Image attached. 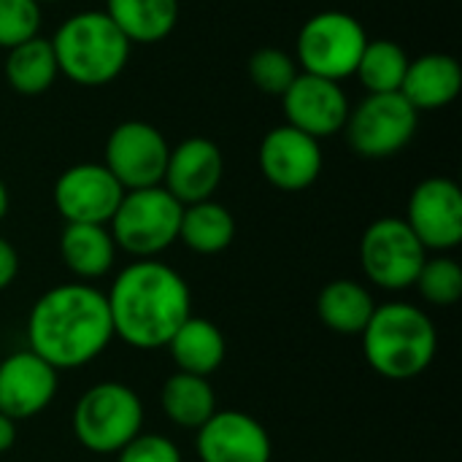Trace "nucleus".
Returning <instances> with one entry per match:
<instances>
[{
    "instance_id": "obj_22",
    "label": "nucleus",
    "mask_w": 462,
    "mask_h": 462,
    "mask_svg": "<svg viewBox=\"0 0 462 462\" xmlns=\"http://www.w3.org/2000/svg\"><path fill=\"white\" fill-rule=\"evenodd\" d=\"M106 14L130 43H160L179 22V0H106Z\"/></svg>"
},
{
    "instance_id": "obj_15",
    "label": "nucleus",
    "mask_w": 462,
    "mask_h": 462,
    "mask_svg": "<svg viewBox=\"0 0 462 462\" xmlns=\"http://www.w3.org/2000/svg\"><path fill=\"white\" fill-rule=\"evenodd\" d=\"M195 433L200 462H271L273 457V441L265 425L246 411L217 409Z\"/></svg>"
},
{
    "instance_id": "obj_7",
    "label": "nucleus",
    "mask_w": 462,
    "mask_h": 462,
    "mask_svg": "<svg viewBox=\"0 0 462 462\" xmlns=\"http://www.w3.org/2000/svg\"><path fill=\"white\" fill-rule=\"evenodd\" d=\"M368 32L357 16L346 11H319L298 32L295 62L303 73L344 81L355 76Z\"/></svg>"
},
{
    "instance_id": "obj_18",
    "label": "nucleus",
    "mask_w": 462,
    "mask_h": 462,
    "mask_svg": "<svg viewBox=\"0 0 462 462\" xmlns=\"http://www.w3.org/2000/svg\"><path fill=\"white\" fill-rule=\"evenodd\" d=\"M462 89V68L457 57L444 51H430L409 60V70L401 95L411 103L417 114L439 111L457 100Z\"/></svg>"
},
{
    "instance_id": "obj_5",
    "label": "nucleus",
    "mask_w": 462,
    "mask_h": 462,
    "mask_svg": "<svg viewBox=\"0 0 462 462\" xmlns=\"http://www.w3.org/2000/svg\"><path fill=\"white\" fill-rule=\"evenodd\" d=\"M143 433V403L122 382H97L81 393L73 409V436L95 455H116Z\"/></svg>"
},
{
    "instance_id": "obj_17",
    "label": "nucleus",
    "mask_w": 462,
    "mask_h": 462,
    "mask_svg": "<svg viewBox=\"0 0 462 462\" xmlns=\"http://www.w3.org/2000/svg\"><path fill=\"white\" fill-rule=\"evenodd\" d=\"M222 179H225V154L211 138L192 135L171 146L162 187L181 206L211 200Z\"/></svg>"
},
{
    "instance_id": "obj_14",
    "label": "nucleus",
    "mask_w": 462,
    "mask_h": 462,
    "mask_svg": "<svg viewBox=\"0 0 462 462\" xmlns=\"http://www.w3.org/2000/svg\"><path fill=\"white\" fill-rule=\"evenodd\" d=\"M282 106H284L287 125L298 127L300 133L317 141L344 133V125L352 111L341 81H330L303 70L282 95Z\"/></svg>"
},
{
    "instance_id": "obj_3",
    "label": "nucleus",
    "mask_w": 462,
    "mask_h": 462,
    "mask_svg": "<svg viewBox=\"0 0 462 462\" xmlns=\"http://www.w3.org/2000/svg\"><path fill=\"white\" fill-rule=\"evenodd\" d=\"M363 357L387 382L420 379L436 360L439 333L433 319L414 303L390 300L374 309L360 333Z\"/></svg>"
},
{
    "instance_id": "obj_11",
    "label": "nucleus",
    "mask_w": 462,
    "mask_h": 462,
    "mask_svg": "<svg viewBox=\"0 0 462 462\" xmlns=\"http://www.w3.org/2000/svg\"><path fill=\"white\" fill-rule=\"evenodd\" d=\"M403 219L425 252H455L462 244V192L457 181L447 176H430L420 181L409 195Z\"/></svg>"
},
{
    "instance_id": "obj_32",
    "label": "nucleus",
    "mask_w": 462,
    "mask_h": 462,
    "mask_svg": "<svg viewBox=\"0 0 462 462\" xmlns=\"http://www.w3.org/2000/svg\"><path fill=\"white\" fill-rule=\"evenodd\" d=\"M14 441H16V422L0 411V455L8 452L14 447Z\"/></svg>"
},
{
    "instance_id": "obj_33",
    "label": "nucleus",
    "mask_w": 462,
    "mask_h": 462,
    "mask_svg": "<svg viewBox=\"0 0 462 462\" xmlns=\"http://www.w3.org/2000/svg\"><path fill=\"white\" fill-rule=\"evenodd\" d=\"M8 206H11L8 187H5V181L0 179V222H3V219H5V214H8Z\"/></svg>"
},
{
    "instance_id": "obj_20",
    "label": "nucleus",
    "mask_w": 462,
    "mask_h": 462,
    "mask_svg": "<svg viewBox=\"0 0 462 462\" xmlns=\"http://www.w3.org/2000/svg\"><path fill=\"white\" fill-rule=\"evenodd\" d=\"M165 349L171 352L176 371L208 379L225 363L227 341L225 333L211 319L187 317L184 325L171 336Z\"/></svg>"
},
{
    "instance_id": "obj_24",
    "label": "nucleus",
    "mask_w": 462,
    "mask_h": 462,
    "mask_svg": "<svg viewBox=\"0 0 462 462\" xmlns=\"http://www.w3.org/2000/svg\"><path fill=\"white\" fill-rule=\"evenodd\" d=\"M236 238V219L233 214L211 200H200L192 206H184L181 211V225H179V241L203 257L222 254Z\"/></svg>"
},
{
    "instance_id": "obj_13",
    "label": "nucleus",
    "mask_w": 462,
    "mask_h": 462,
    "mask_svg": "<svg viewBox=\"0 0 462 462\" xmlns=\"http://www.w3.org/2000/svg\"><path fill=\"white\" fill-rule=\"evenodd\" d=\"M257 165L271 187L282 192H303L319 179L325 157L317 138L292 125H279L263 135Z\"/></svg>"
},
{
    "instance_id": "obj_2",
    "label": "nucleus",
    "mask_w": 462,
    "mask_h": 462,
    "mask_svg": "<svg viewBox=\"0 0 462 462\" xmlns=\"http://www.w3.org/2000/svg\"><path fill=\"white\" fill-rule=\"evenodd\" d=\"M114 338L133 349H160L192 317V292L181 273L160 260L122 268L106 292Z\"/></svg>"
},
{
    "instance_id": "obj_23",
    "label": "nucleus",
    "mask_w": 462,
    "mask_h": 462,
    "mask_svg": "<svg viewBox=\"0 0 462 462\" xmlns=\"http://www.w3.org/2000/svg\"><path fill=\"white\" fill-rule=\"evenodd\" d=\"M160 406L171 425L181 430H198L217 411V395L208 379L176 371L160 390Z\"/></svg>"
},
{
    "instance_id": "obj_19",
    "label": "nucleus",
    "mask_w": 462,
    "mask_h": 462,
    "mask_svg": "<svg viewBox=\"0 0 462 462\" xmlns=\"http://www.w3.org/2000/svg\"><path fill=\"white\" fill-rule=\"evenodd\" d=\"M62 265L84 284L114 271L116 244L108 225H65L60 236Z\"/></svg>"
},
{
    "instance_id": "obj_29",
    "label": "nucleus",
    "mask_w": 462,
    "mask_h": 462,
    "mask_svg": "<svg viewBox=\"0 0 462 462\" xmlns=\"http://www.w3.org/2000/svg\"><path fill=\"white\" fill-rule=\"evenodd\" d=\"M41 30V5L35 0H0V49H14Z\"/></svg>"
},
{
    "instance_id": "obj_12",
    "label": "nucleus",
    "mask_w": 462,
    "mask_h": 462,
    "mask_svg": "<svg viewBox=\"0 0 462 462\" xmlns=\"http://www.w3.org/2000/svg\"><path fill=\"white\" fill-rule=\"evenodd\" d=\"M122 195V184L103 162H76L65 168L51 189L54 208L65 225H108Z\"/></svg>"
},
{
    "instance_id": "obj_4",
    "label": "nucleus",
    "mask_w": 462,
    "mask_h": 462,
    "mask_svg": "<svg viewBox=\"0 0 462 462\" xmlns=\"http://www.w3.org/2000/svg\"><path fill=\"white\" fill-rule=\"evenodd\" d=\"M49 41L60 76L79 87L111 84L127 68L133 49L106 11H79L68 16Z\"/></svg>"
},
{
    "instance_id": "obj_8",
    "label": "nucleus",
    "mask_w": 462,
    "mask_h": 462,
    "mask_svg": "<svg viewBox=\"0 0 462 462\" xmlns=\"http://www.w3.org/2000/svg\"><path fill=\"white\" fill-rule=\"evenodd\" d=\"M425 260V246L401 217H382L371 222L360 238L363 273L379 290L401 292L414 287Z\"/></svg>"
},
{
    "instance_id": "obj_16",
    "label": "nucleus",
    "mask_w": 462,
    "mask_h": 462,
    "mask_svg": "<svg viewBox=\"0 0 462 462\" xmlns=\"http://www.w3.org/2000/svg\"><path fill=\"white\" fill-rule=\"evenodd\" d=\"M57 374L60 371L30 349L8 355L0 360V411L14 422L46 411L60 390Z\"/></svg>"
},
{
    "instance_id": "obj_25",
    "label": "nucleus",
    "mask_w": 462,
    "mask_h": 462,
    "mask_svg": "<svg viewBox=\"0 0 462 462\" xmlns=\"http://www.w3.org/2000/svg\"><path fill=\"white\" fill-rule=\"evenodd\" d=\"M3 73H5L8 87L14 92H19V95L35 97V95L49 92L54 87L57 76H60L51 41L35 35V38L8 49Z\"/></svg>"
},
{
    "instance_id": "obj_27",
    "label": "nucleus",
    "mask_w": 462,
    "mask_h": 462,
    "mask_svg": "<svg viewBox=\"0 0 462 462\" xmlns=\"http://www.w3.org/2000/svg\"><path fill=\"white\" fill-rule=\"evenodd\" d=\"M417 292L425 303L447 309L455 306L462 298V268L460 263L449 254H433L425 260L417 282Z\"/></svg>"
},
{
    "instance_id": "obj_26",
    "label": "nucleus",
    "mask_w": 462,
    "mask_h": 462,
    "mask_svg": "<svg viewBox=\"0 0 462 462\" xmlns=\"http://www.w3.org/2000/svg\"><path fill=\"white\" fill-rule=\"evenodd\" d=\"M406 70H409V54L403 51V46H398L390 38H376V41L368 38L355 76L368 89V95H384V92H401Z\"/></svg>"
},
{
    "instance_id": "obj_34",
    "label": "nucleus",
    "mask_w": 462,
    "mask_h": 462,
    "mask_svg": "<svg viewBox=\"0 0 462 462\" xmlns=\"http://www.w3.org/2000/svg\"><path fill=\"white\" fill-rule=\"evenodd\" d=\"M38 5H43V3H60V0H35Z\"/></svg>"
},
{
    "instance_id": "obj_9",
    "label": "nucleus",
    "mask_w": 462,
    "mask_h": 462,
    "mask_svg": "<svg viewBox=\"0 0 462 462\" xmlns=\"http://www.w3.org/2000/svg\"><path fill=\"white\" fill-rule=\"evenodd\" d=\"M420 125V114L401 92L363 97L344 125L349 146L368 160H384L403 152Z\"/></svg>"
},
{
    "instance_id": "obj_28",
    "label": "nucleus",
    "mask_w": 462,
    "mask_h": 462,
    "mask_svg": "<svg viewBox=\"0 0 462 462\" xmlns=\"http://www.w3.org/2000/svg\"><path fill=\"white\" fill-rule=\"evenodd\" d=\"M300 68L295 62L292 54H287L284 49H276V46H265V49H257L249 60V79L252 84L265 92V95H273V97H282L290 84L298 79Z\"/></svg>"
},
{
    "instance_id": "obj_31",
    "label": "nucleus",
    "mask_w": 462,
    "mask_h": 462,
    "mask_svg": "<svg viewBox=\"0 0 462 462\" xmlns=\"http://www.w3.org/2000/svg\"><path fill=\"white\" fill-rule=\"evenodd\" d=\"M16 273H19V254L14 244L0 236V292L14 284Z\"/></svg>"
},
{
    "instance_id": "obj_21",
    "label": "nucleus",
    "mask_w": 462,
    "mask_h": 462,
    "mask_svg": "<svg viewBox=\"0 0 462 462\" xmlns=\"http://www.w3.org/2000/svg\"><path fill=\"white\" fill-rule=\"evenodd\" d=\"M376 309L371 290L355 279H333L319 290V322L338 336H360Z\"/></svg>"
},
{
    "instance_id": "obj_1",
    "label": "nucleus",
    "mask_w": 462,
    "mask_h": 462,
    "mask_svg": "<svg viewBox=\"0 0 462 462\" xmlns=\"http://www.w3.org/2000/svg\"><path fill=\"white\" fill-rule=\"evenodd\" d=\"M114 341L106 292L84 282L46 290L27 317V349L54 371H76L97 360Z\"/></svg>"
},
{
    "instance_id": "obj_30",
    "label": "nucleus",
    "mask_w": 462,
    "mask_h": 462,
    "mask_svg": "<svg viewBox=\"0 0 462 462\" xmlns=\"http://www.w3.org/2000/svg\"><path fill=\"white\" fill-rule=\"evenodd\" d=\"M116 462H181V452L168 436L138 433L116 452Z\"/></svg>"
},
{
    "instance_id": "obj_10",
    "label": "nucleus",
    "mask_w": 462,
    "mask_h": 462,
    "mask_svg": "<svg viewBox=\"0 0 462 462\" xmlns=\"http://www.w3.org/2000/svg\"><path fill=\"white\" fill-rule=\"evenodd\" d=\"M168 154L171 146L154 125L141 119H127L108 133L103 165L122 184V189L130 192V189L160 187L165 176Z\"/></svg>"
},
{
    "instance_id": "obj_6",
    "label": "nucleus",
    "mask_w": 462,
    "mask_h": 462,
    "mask_svg": "<svg viewBox=\"0 0 462 462\" xmlns=\"http://www.w3.org/2000/svg\"><path fill=\"white\" fill-rule=\"evenodd\" d=\"M184 206L160 184L146 189H130L122 195L108 230L116 249L133 254L135 260H157L179 241Z\"/></svg>"
}]
</instances>
